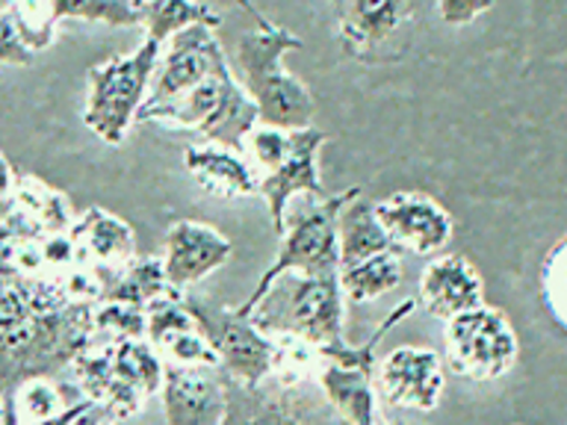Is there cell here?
Returning a JSON list of instances; mask_svg holds the SVG:
<instances>
[{"mask_svg":"<svg viewBox=\"0 0 567 425\" xmlns=\"http://www.w3.org/2000/svg\"><path fill=\"white\" fill-rule=\"evenodd\" d=\"M95 343V304L71 299L56 278L0 283V423H18L16 396L56 379Z\"/></svg>","mask_w":567,"mask_h":425,"instance_id":"6da1fadb","label":"cell"},{"mask_svg":"<svg viewBox=\"0 0 567 425\" xmlns=\"http://www.w3.org/2000/svg\"><path fill=\"white\" fill-rule=\"evenodd\" d=\"M239 7L246 9V15L255 24L239 35L237 53H234V77L255 101L260 122L284 127V131L308 127L317 110L313 95L308 83H301L284 69V53L301 48L299 35L272 24L248 0H239Z\"/></svg>","mask_w":567,"mask_h":425,"instance_id":"7a4b0ae2","label":"cell"},{"mask_svg":"<svg viewBox=\"0 0 567 425\" xmlns=\"http://www.w3.org/2000/svg\"><path fill=\"white\" fill-rule=\"evenodd\" d=\"M343 304L340 274L284 272L246 319L269 336H296L313 349H328L346 343Z\"/></svg>","mask_w":567,"mask_h":425,"instance_id":"3957f363","label":"cell"},{"mask_svg":"<svg viewBox=\"0 0 567 425\" xmlns=\"http://www.w3.org/2000/svg\"><path fill=\"white\" fill-rule=\"evenodd\" d=\"M361 195V186H349L343 193H331L328 198L296 195L287 207V219L281 230V248L272 266L260 274V281L243 304L239 317H248L260 296L272 287L275 278L284 272L301 274H337L340 272V251H337V216L343 204Z\"/></svg>","mask_w":567,"mask_h":425,"instance_id":"277c9868","label":"cell"},{"mask_svg":"<svg viewBox=\"0 0 567 425\" xmlns=\"http://www.w3.org/2000/svg\"><path fill=\"white\" fill-rule=\"evenodd\" d=\"M136 122H159L166 127L195 131L210 145L243 151V139L260 122V113H257L255 101L248 97L246 89L239 86L228 62L219 71H213L210 77L186 89L184 95L175 97L172 104L148 110Z\"/></svg>","mask_w":567,"mask_h":425,"instance_id":"5b68a950","label":"cell"},{"mask_svg":"<svg viewBox=\"0 0 567 425\" xmlns=\"http://www.w3.org/2000/svg\"><path fill=\"white\" fill-rule=\"evenodd\" d=\"M163 44L142 39L140 48L124 56L89 69V92L83 106V124L106 145H122L136 124L142 101L159 65Z\"/></svg>","mask_w":567,"mask_h":425,"instance_id":"8992f818","label":"cell"},{"mask_svg":"<svg viewBox=\"0 0 567 425\" xmlns=\"http://www.w3.org/2000/svg\"><path fill=\"white\" fill-rule=\"evenodd\" d=\"M225 416L221 425H349L328 405L313 379L269 375L246 387L221 375Z\"/></svg>","mask_w":567,"mask_h":425,"instance_id":"52a82bcc","label":"cell"},{"mask_svg":"<svg viewBox=\"0 0 567 425\" xmlns=\"http://www.w3.org/2000/svg\"><path fill=\"white\" fill-rule=\"evenodd\" d=\"M184 304L219 357L221 375H228L230 381L246 384V387H255L278 372L281 345L275 336L251 325V319L239 317L237 310L213 304L202 296H193V292H184Z\"/></svg>","mask_w":567,"mask_h":425,"instance_id":"ba28073f","label":"cell"},{"mask_svg":"<svg viewBox=\"0 0 567 425\" xmlns=\"http://www.w3.org/2000/svg\"><path fill=\"white\" fill-rule=\"evenodd\" d=\"M450 372L467 381H496L514 370L520 357V340L503 310L482 304L446 319L443 331Z\"/></svg>","mask_w":567,"mask_h":425,"instance_id":"9c48e42d","label":"cell"},{"mask_svg":"<svg viewBox=\"0 0 567 425\" xmlns=\"http://www.w3.org/2000/svg\"><path fill=\"white\" fill-rule=\"evenodd\" d=\"M221 65H228L225 48L219 44L216 33L210 27L193 24L172 35L159 53V71L154 83L148 89V97L142 101V113L157 110L163 104H172L175 97H181L186 89H193L195 83H202L204 77H210L213 71H219Z\"/></svg>","mask_w":567,"mask_h":425,"instance_id":"30bf717a","label":"cell"},{"mask_svg":"<svg viewBox=\"0 0 567 425\" xmlns=\"http://www.w3.org/2000/svg\"><path fill=\"white\" fill-rule=\"evenodd\" d=\"M375 372H379L375 393L402 411L429 414L437 407L446 390L441 354L423 345H399L381 357Z\"/></svg>","mask_w":567,"mask_h":425,"instance_id":"8fae6325","label":"cell"},{"mask_svg":"<svg viewBox=\"0 0 567 425\" xmlns=\"http://www.w3.org/2000/svg\"><path fill=\"white\" fill-rule=\"evenodd\" d=\"M290 154L284 157L281 166L260 175V184H257V195L269 207V219L278 237L287 219V207L296 195H310V198L331 195L322 189V177H319V151L326 148L328 133L308 124V127L290 131Z\"/></svg>","mask_w":567,"mask_h":425,"instance_id":"7c38bea8","label":"cell"},{"mask_svg":"<svg viewBox=\"0 0 567 425\" xmlns=\"http://www.w3.org/2000/svg\"><path fill=\"white\" fill-rule=\"evenodd\" d=\"M372 210L393 239V246L405 248L411 255L432 257L441 255L452 239V216L443 204H437L432 195L402 189L379 204H372Z\"/></svg>","mask_w":567,"mask_h":425,"instance_id":"4fadbf2b","label":"cell"},{"mask_svg":"<svg viewBox=\"0 0 567 425\" xmlns=\"http://www.w3.org/2000/svg\"><path fill=\"white\" fill-rule=\"evenodd\" d=\"M234 255L230 239L207 221L177 219L166 230V255H163V272L168 287L175 292H189L195 283H202L207 274L228 263Z\"/></svg>","mask_w":567,"mask_h":425,"instance_id":"5bb4252c","label":"cell"},{"mask_svg":"<svg viewBox=\"0 0 567 425\" xmlns=\"http://www.w3.org/2000/svg\"><path fill=\"white\" fill-rule=\"evenodd\" d=\"M159 402H163L166 425H221L225 416L221 372L210 366L166 363Z\"/></svg>","mask_w":567,"mask_h":425,"instance_id":"9a60e30c","label":"cell"},{"mask_svg":"<svg viewBox=\"0 0 567 425\" xmlns=\"http://www.w3.org/2000/svg\"><path fill=\"white\" fill-rule=\"evenodd\" d=\"M416 304H423L432 317L452 319L485 304V281L476 272V266L461 255L434 257L420 274V296Z\"/></svg>","mask_w":567,"mask_h":425,"instance_id":"2e32d148","label":"cell"},{"mask_svg":"<svg viewBox=\"0 0 567 425\" xmlns=\"http://www.w3.org/2000/svg\"><path fill=\"white\" fill-rule=\"evenodd\" d=\"M71 372L78 375L80 390L86 393L92 405L104 407L106 416L115 425L122 419H131L145 407L148 398L142 396L140 390L133 387L131 381L124 379V372L118 370L113 354V343L89 345L86 352L80 354L78 361L71 363Z\"/></svg>","mask_w":567,"mask_h":425,"instance_id":"e0dca14e","label":"cell"},{"mask_svg":"<svg viewBox=\"0 0 567 425\" xmlns=\"http://www.w3.org/2000/svg\"><path fill=\"white\" fill-rule=\"evenodd\" d=\"M71 237L78 242L80 257L92 272L101 274L118 272L136 257V234L124 219L101 207H89L83 216H78Z\"/></svg>","mask_w":567,"mask_h":425,"instance_id":"ac0fdd59","label":"cell"},{"mask_svg":"<svg viewBox=\"0 0 567 425\" xmlns=\"http://www.w3.org/2000/svg\"><path fill=\"white\" fill-rule=\"evenodd\" d=\"M186 172L193 175V180L202 186L204 193L213 198H248L257 195V184L260 175L257 168L246 159L243 151L225 148V145H193L184 151Z\"/></svg>","mask_w":567,"mask_h":425,"instance_id":"d6986e66","label":"cell"},{"mask_svg":"<svg viewBox=\"0 0 567 425\" xmlns=\"http://www.w3.org/2000/svg\"><path fill=\"white\" fill-rule=\"evenodd\" d=\"M411 0H343L340 44L349 56L370 60V53L405 24Z\"/></svg>","mask_w":567,"mask_h":425,"instance_id":"ffe728a7","label":"cell"},{"mask_svg":"<svg viewBox=\"0 0 567 425\" xmlns=\"http://www.w3.org/2000/svg\"><path fill=\"white\" fill-rule=\"evenodd\" d=\"M313 381L322 390L328 405L334 407L349 425L379 423V393H375V375L372 372L319 357V370L313 372Z\"/></svg>","mask_w":567,"mask_h":425,"instance_id":"44dd1931","label":"cell"},{"mask_svg":"<svg viewBox=\"0 0 567 425\" xmlns=\"http://www.w3.org/2000/svg\"><path fill=\"white\" fill-rule=\"evenodd\" d=\"M337 251H340V269L358 266L384 251H399L363 193L343 204L337 216Z\"/></svg>","mask_w":567,"mask_h":425,"instance_id":"7402d4cb","label":"cell"},{"mask_svg":"<svg viewBox=\"0 0 567 425\" xmlns=\"http://www.w3.org/2000/svg\"><path fill=\"white\" fill-rule=\"evenodd\" d=\"M101 287H104L101 301H124L133 308H148L151 301L163 299V296H181L168 287L163 257L154 255H136L118 272L101 274Z\"/></svg>","mask_w":567,"mask_h":425,"instance_id":"603a6c76","label":"cell"},{"mask_svg":"<svg viewBox=\"0 0 567 425\" xmlns=\"http://www.w3.org/2000/svg\"><path fill=\"white\" fill-rule=\"evenodd\" d=\"M16 210L24 212L42 234H69L78 221L69 195L21 172H16Z\"/></svg>","mask_w":567,"mask_h":425,"instance_id":"cb8c5ba5","label":"cell"},{"mask_svg":"<svg viewBox=\"0 0 567 425\" xmlns=\"http://www.w3.org/2000/svg\"><path fill=\"white\" fill-rule=\"evenodd\" d=\"M145 39L157 44H166L172 35L193 24H204L216 30L221 24L219 12H213L202 0H148L140 9Z\"/></svg>","mask_w":567,"mask_h":425,"instance_id":"d4e9b609","label":"cell"},{"mask_svg":"<svg viewBox=\"0 0 567 425\" xmlns=\"http://www.w3.org/2000/svg\"><path fill=\"white\" fill-rule=\"evenodd\" d=\"M340 290L349 304H367L372 299L388 296L402 283V263H399V251H384L358 266L340 269Z\"/></svg>","mask_w":567,"mask_h":425,"instance_id":"484cf974","label":"cell"},{"mask_svg":"<svg viewBox=\"0 0 567 425\" xmlns=\"http://www.w3.org/2000/svg\"><path fill=\"white\" fill-rule=\"evenodd\" d=\"M65 18L106 27H142V15L133 0H51L53 24Z\"/></svg>","mask_w":567,"mask_h":425,"instance_id":"4316f807","label":"cell"},{"mask_svg":"<svg viewBox=\"0 0 567 425\" xmlns=\"http://www.w3.org/2000/svg\"><path fill=\"white\" fill-rule=\"evenodd\" d=\"M193 328L198 325H195L193 313L186 310L184 296H163V299H154L145 308V340L151 343V349L166 343L172 334L193 331Z\"/></svg>","mask_w":567,"mask_h":425,"instance_id":"83f0119b","label":"cell"},{"mask_svg":"<svg viewBox=\"0 0 567 425\" xmlns=\"http://www.w3.org/2000/svg\"><path fill=\"white\" fill-rule=\"evenodd\" d=\"M290 131L257 122L243 139V154L257 168V175H266V172L281 166L284 157L290 154Z\"/></svg>","mask_w":567,"mask_h":425,"instance_id":"f1b7e54d","label":"cell"},{"mask_svg":"<svg viewBox=\"0 0 567 425\" xmlns=\"http://www.w3.org/2000/svg\"><path fill=\"white\" fill-rule=\"evenodd\" d=\"M95 336L106 340H145V308L124 301L95 304Z\"/></svg>","mask_w":567,"mask_h":425,"instance_id":"f546056e","label":"cell"},{"mask_svg":"<svg viewBox=\"0 0 567 425\" xmlns=\"http://www.w3.org/2000/svg\"><path fill=\"white\" fill-rule=\"evenodd\" d=\"M154 352L163 357V363H172V366H210V370H219V357H216L213 345L207 343V336L198 328L172 334Z\"/></svg>","mask_w":567,"mask_h":425,"instance_id":"4dcf8cb0","label":"cell"},{"mask_svg":"<svg viewBox=\"0 0 567 425\" xmlns=\"http://www.w3.org/2000/svg\"><path fill=\"white\" fill-rule=\"evenodd\" d=\"M540 292H544L549 313L567 331V237L549 251L544 274H540Z\"/></svg>","mask_w":567,"mask_h":425,"instance_id":"1f68e13d","label":"cell"},{"mask_svg":"<svg viewBox=\"0 0 567 425\" xmlns=\"http://www.w3.org/2000/svg\"><path fill=\"white\" fill-rule=\"evenodd\" d=\"M18 407V423H33V419H44V416H53L62 411L60 393L51 387V381H30L24 387L18 390L16 396Z\"/></svg>","mask_w":567,"mask_h":425,"instance_id":"d6a6232c","label":"cell"},{"mask_svg":"<svg viewBox=\"0 0 567 425\" xmlns=\"http://www.w3.org/2000/svg\"><path fill=\"white\" fill-rule=\"evenodd\" d=\"M30 60L33 51L12 15V0H0V65H30Z\"/></svg>","mask_w":567,"mask_h":425,"instance_id":"836d02e7","label":"cell"},{"mask_svg":"<svg viewBox=\"0 0 567 425\" xmlns=\"http://www.w3.org/2000/svg\"><path fill=\"white\" fill-rule=\"evenodd\" d=\"M434 3H437L443 24L467 27L478 15H485L487 9H494L496 0H434Z\"/></svg>","mask_w":567,"mask_h":425,"instance_id":"e575fe53","label":"cell"},{"mask_svg":"<svg viewBox=\"0 0 567 425\" xmlns=\"http://www.w3.org/2000/svg\"><path fill=\"white\" fill-rule=\"evenodd\" d=\"M21 237V216L12 212L9 219L0 221V283L21 278L16 272V246Z\"/></svg>","mask_w":567,"mask_h":425,"instance_id":"d590c367","label":"cell"},{"mask_svg":"<svg viewBox=\"0 0 567 425\" xmlns=\"http://www.w3.org/2000/svg\"><path fill=\"white\" fill-rule=\"evenodd\" d=\"M16 212V172L0 154V221Z\"/></svg>","mask_w":567,"mask_h":425,"instance_id":"8d00e7d4","label":"cell"},{"mask_svg":"<svg viewBox=\"0 0 567 425\" xmlns=\"http://www.w3.org/2000/svg\"><path fill=\"white\" fill-rule=\"evenodd\" d=\"M89 405H92V402H89V398H83V402H78V405L62 407L60 414L44 416V419H33V423H24V425H71L80 414H83V411H86Z\"/></svg>","mask_w":567,"mask_h":425,"instance_id":"74e56055","label":"cell"},{"mask_svg":"<svg viewBox=\"0 0 567 425\" xmlns=\"http://www.w3.org/2000/svg\"><path fill=\"white\" fill-rule=\"evenodd\" d=\"M71 425H115V423H113V419H110V416H106L104 407L89 405L86 411H83V414H80L78 419H74V423H71Z\"/></svg>","mask_w":567,"mask_h":425,"instance_id":"f35d334b","label":"cell"},{"mask_svg":"<svg viewBox=\"0 0 567 425\" xmlns=\"http://www.w3.org/2000/svg\"><path fill=\"white\" fill-rule=\"evenodd\" d=\"M331 7H334L337 15H340V9H343V0H331Z\"/></svg>","mask_w":567,"mask_h":425,"instance_id":"ab89813d","label":"cell"},{"mask_svg":"<svg viewBox=\"0 0 567 425\" xmlns=\"http://www.w3.org/2000/svg\"><path fill=\"white\" fill-rule=\"evenodd\" d=\"M145 3H148V0H133V7H136V9H142Z\"/></svg>","mask_w":567,"mask_h":425,"instance_id":"60d3db41","label":"cell"},{"mask_svg":"<svg viewBox=\"0 0 567 425\" xmlns=\"http://www.w3.org/2000/svg\"><path fill=\"white\" fill-rule=\"evenodd\" d=\"M0 425H3V423H0Z\"/></svg>","mask_w":567,"mask_h":425,"instance_id":"b9f144b4","label":"cell"}]
</instances>
